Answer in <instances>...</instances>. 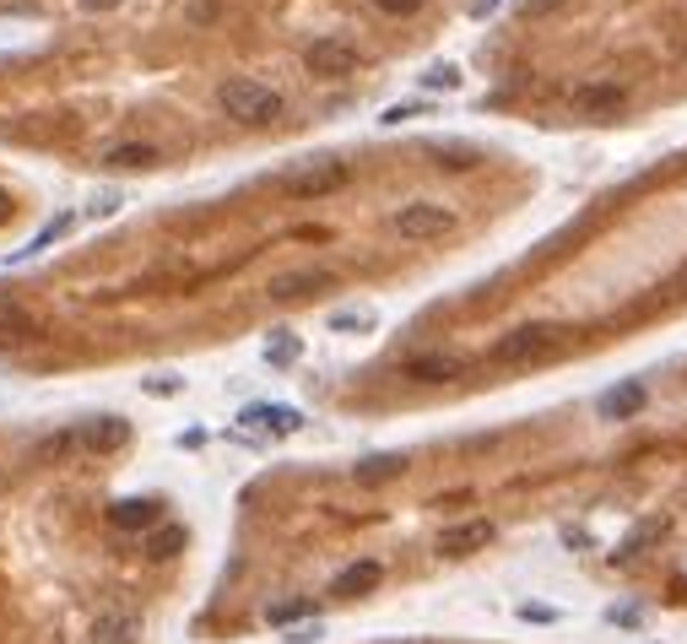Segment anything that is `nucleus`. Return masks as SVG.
I'll return each mask as SVG.
<instances>
[{
	"label": "nucleus",
	"instance_id": "nucleus-8",
	"mask_svg": "<svg viewBox=\"0 0 687 644\" xmlns=\"http://www.w3.org/2000/svg\"><path fill=\"white\" fill-rule=\"evenodd\" d=\"M644 401H650V390L639 385V380H623V385L601 390L596 417H607V423H628V417H639V412H644Z\"/></svg>",
	"mask_w": 687,
	"mask_h": 644
},
{
	"label": "nucleus",
	"instance_id": "nucleus-34",
	"mask_svg": "<svg viewBox=\"0 0 687 644\" xmlns=\"http://www.w3.org/2000/svg\"><path fill=\"white\" fill-rule=\"evenodd\" d=\"M81 6H115V0H81Z\"/></svg>",
	"mask_w": 687,
	"mask_h": 644
},
{
	"label": "nucleus",
	"instance_id": "nucleus-18",
	"mask_svg": "<svg viewBox=\"0 0 687 644\" xmlns=\"http://www.w3.org/2000/svg\"><path fill=\"white\" fill-rule=\"evenodd\" d=\"M379 325L374 309H336L330 320H325V330H336V336H369Z\"/></svg>",
	"mask_w": 687,
	"mask_h": 644
},
{
	"label": "nucleus",
	"instance_id": "nucleus-27",
	"mask_svg": "<svg viewBox=\"0 0 687 644\" xmlns=\"http://www.w3.org/2000/svg\"><path fill=\"white\" fill-rule=\"evenodd\" d=\"M120 200H126L120 190H103L98 200H92V217H115V211H120Z\"/></svg>",
	"mask_w": 687,
	"mask_h": 644
},
{
	"label": "nucleus",
	"instance_id": "nucleus-2",
	"mask_svg": "<svg viewBox=\"0 0 687 644\" xmlns=\"http://www.w3.org/2000/svg\"><path fill=\"white\" fill-rule=\"evenodd\" d=\"M347 179H352V163L336 157V152H325V157H304V163H293L276 185H282L287 195H298V200H319V195H336Z\"/></svg>",
	"mask_w": 687,
	"mask_h": 644
},
{
	"label": "nucleus",
	"instance_id": "nucleus-19",
	"mask_svg": "<svg viewBox=\"0 0 687 644\" xmlns=\"http://www.w3.org/2000/svg\"><path fill=\"white\" fill-rule=\"evenodd\" d=\"M130 640H135V623L126 612H109V618L92 623V644H130Z\"/></svg>",
	"mask_w": 687,
	"mask_h": 644
},
{
	"label": "nucleus",
	"instance_id": "nucleus-22",
	"mask_svg": "<svg viewBox=\"0 0 687 644\" xmlns=\"http://www.w3.org/2000/svg\"><path fill=\"white\" fill-rule=\"evenodd\" d=\"M661 531H666V520H644V525H639V531H633V536H628V542H623V553H618V564H628L633 553H644V547H650V542H655Z\"/></svg>",
	"mask_w": 687,
	"mask_h": 644
},
{
	"label": "nucleus",
	"instance_id": "nucleus-12",
	"mask_svg": "<svg viewBox=\"0 0 687 644\" xmlns=\"http://www.w3.org/2000/svg\"><path fill=\"white\" fill-rule=\"evenodd\" d=\"M379 580H384V569H379L374 558H358V564H347V569L330 580V596H369Z\"/></svg>",
	"mask_w": 687,
	"mask_h": 644
},
{
	"label": "nucleus",
	"instance_id": "nucleus-11",
	"mask_svg": "<svg viewBox=\"0 0 687 644\" xmlns=\"http://www.w3.org/2000/svg\"><path fill=\"white\" fill-rule=\"evenodd\" d=\"M157 520H163V499H120L109 510L115 531H157Z\"/></svg>",
	"mask_w": 687,
	"mask_h": 644
},
{
	"label": "nucleus",
	"instance_id": "nucleus-31",
	"mask_svg": "<svg viewBox=\"0 0 687 644\" xmlns=\"http://www.w3.org/2000/svg\"><path fill=\"white\" fill-rule=\"evenodd\" d=\"M503 0H471V17H477V22H482V17H493V11H499Z\"/></svg>",
	"mask_w": 687,
	"mask_h": 644
},
{
	"label": "nucleus",
	"instance_id": "nucleus-7",
	"mask_svg": "<svg viewBox=\"0 0 687 644\" xmlns=\"http://www.w3.org/2000/svg\"><path fill=\"white\" fill-rule=\"evenodd\" d=\"M493 536H499L493 520H466V525H449V531L438 536V553H444V558H471V553L488 547Z\"/></svg>",
	"mask_w": 687,
	"mask_h": 644
},
{
	"label": "nucleus",
	"instance_id": "nucleus-28",
	"mask_svg": "<svg viewBox=\"0 0 687 644\" xmlns=\"http://www.w3.org/2000/svg\"><path fill=\"white\" fill-rule=\"evenodd\" d=\"M314 640H319V618H314V623H298V629L287 634V644H314Z\"/></svg>",
	"mask_w": 687,
	"mask_h": 644
},
{
	"label": "nucleus",
	"instance_id": "nucleus-15",
	"mask_svg": "<svg viewBox=\"0 0 687 644\" xmlns=\"http://www.w3.org/2000/svg\"><path fill=\"white\" fill-rule=\"evenodd\" d=\"M406 374H412L417 385H444V380L460 374V358H449V352H428V358H412Z\"/></svg>",
	"mask_w": 687,
	"mask_h": 644
},
{
	"label": "nucleus",
	"instance_id": "nucleus-17",
	"mask_svg": "<svg viewBox=\"0 0 687 644\" xmlns=\"http://www.w3.org/2000/svg\"><path fill=\"white\" fill-rule=\"evenodd\" d=\"M103 163H109V168H152V163H157V146H146V141H120V146L103 152Z\"/></svg>",
	"mask_w": 687,
	"mask_h": 644
},
{
	"label": "nucleus",
	"instance_id": "nucleus-29",
	"mask_svg": "<svg viewBox=\"0 0 687 644\" xmlns=\"http://www.w3.org/2000/svg\"><path fill=\"white\" fill-rule=\"evenodd\" d=\"M520 618H525V623H558L553 607H520Z\"/></svg>",
	"mask_w": 687,
	"mask_h": 644
},
{
	"label": "nucleus",
	"instance_id": "nucleus-20",
	"mask_svg": "<svg viewBox=\"0 0 687 644\" xmlns=\"http://www.w3.org/2000/svg\"><path fill=\"white\" fill-rule=\"evenodd\" d=\"M623 103H628L623 87H585V92H579V109H585V114H612V109H623Z\"/></svg>",
	"mask_w": 687,
	"mask_h": 644
},
{
	"label": "nucleus",
	"instance_id": "nucleus-1",
	"mask_svg": "<svg viewBox=\"0 0 687 644\" xmlns=\"http://www.w3.org/2000/svg\"><path fill=\"white\" fill-rule=\"evenodd\" d=\"M126 445H130V423L115 417V412H103V417H87V423L65 428L61 439L39 445V455H50V460H61V455H115Z\"/></svg>",
	"mask_w": 687,
	"mask_h": 644
},
{
	"label": "nucleus",
	"instance_id": "nucleus-13",
	"mask_svg": "<svg viewBox=\"0 0 687 644\" xmlns=\"http://www.w3.org/2000/svg\"><path fill=\"white\" fill-rule=\"evenodd\" d=\"M70 222H76V217H70V211H61L55 222H44V228L33 233V244H22L17 255H6V265H28V260H39L44 250H55V244H61L65 233H70Z\"/></svg>",
	"mask_w": 687,
	"mask_h": 644
},
{
	"label": "nucleus",
	"instance_id": "nucleus-25",
	"mask_svg": "<svg viewBox=\"0 0 687 644\" xmlns=\"http://www.w3.org/2000/svg\"><path fill=\"white\" fill-rule=\"evenodd\" d=\"M304 612H309V601H282V607H271L265 618H271V623H293V618H304Z\"/></svg>",
	"mask_w": 687,
	"mask_h": 644
},
{
	"label": "nucleus",
	"instance_id": "nucleus-16",
	"mask_svg": "<svg viewBox=\"0 0 687 644\" xmlns=\"http://www.w3.org/2000/svg\"><path fill=\"white\" fill-rule=\"evenodd\" d=\"M185 542H189L185 525H157V531L146 536V558H152V564H168V558L185 553Z\"/></svg>",
	"mask_w": 687,
	"mask_h": 644
},
{
	"label": "nucleus",
	"instance_id": "nucleus-14",
	"mask_svg": "<svg viewBox=\"0 0 687 644\" xmlns=\"http://www.w3.org/2000/svg\"><path fill=\"white\" fill-rule=\"evenodd\" d=\"M352 477H358V488H384V482L406 477V460L401 455H369V460L352 466Z\"/></svg>",
	"mask_w": 687,
	"mask_h": 644
},
{
	"label": "nucleus",
	"instance_id": "nucleus-3",
	"mask_svg": "<svg viewBox=\"0 0 687 644\" xmlns=\"http://www.w3.org/2000/svg\"><path fill=\"white\" fill-rule=\"evenodd\" d=\"M217 103H222V114H233L239 125H271V120L282 114V98H276L271 87L250 81V76L222 81V87H217Z\"/></svg>",
	"mask_w": 687,
	"mask_h": 644
},
{
	"label": "nucleus",
	"instance_id": "nucleus-32",
	"mask_svg": "<svg viewBox=\"0 0 687 644\" xmlns=\"http://www.w3.org/2000/svg\"><path fill=\"white\" fill-rule=\"evenodd\" d=\"M146 390H152V395H174V390H179V380H152Z\"/></svg>",
	"mask_w": 687,
	"mask_h": 644
},
{
	"label": "nucleus",
	"instance_id": "nucleus-4",
	"mask_svg": "<svg viewBox=\"0 0 687 644\" xmlns=\"http://www.w3.org/2000/svg\"><path fill=\"white\" fill-rule=\"evenodd\" d=\"M558 347H563L558 325H520V330L493 341V363H536V358H547Z\"/></svg>",
	"mask_w": 687,
	"mask_h": 644
},
{
	"label": "nucleus",
	"instance_id": "nucleus-30",
	"mask_svg": "<svg viewBox=\"0 0 687 644\" xmlns=\"http://www.w3.org/2000/svg\"><path fill=\"white\" fill-rule=\"evenodd\" d=\"M639 618H644V612H639V607H612V623H623V629H633V623H639Z\"/></svg>",
	"mask_w": 687,
	"mask_h": 644
},
{
	"label": "nucleus",
	"instance_id": "nucleus-23",
	"mask_svg": "<svg viewBox=\"0 0 687 644\" xmlns=\"http://www.w3.org/2000/svg\"><path fill=\"white\" fill-rule=\"evenodd\" d=\"M423 87L449 92V87H460V70H455V65H434V70H423Z\"/></svg>",
	"mask_w": 687,
	"mask_h": 644
},
{
	"label": "nucleus",
	"instance_id": "nucleus-9",
	"mask_svg": "<svg viewBox=\"0 0 687 644\" xmlns=\"http://www.w3.org/2000/svg\"><path fill=\"white\" fill-rule=\"evenodd\" d=\"M304 65H309L314 76H347V70H358V50L341 44V39H319V44H309Z\"/></svg>",
	"mask_w": 687,
	"mask_h": 644
},
{
	"label": "nucleus",
	"instance_id": "nucleus-24",
	"mask_svg": "<svg viewBox=\"0 0 687 644\" xmlns=\"http://www.w3.org/2000/svg\"><path fill=\"white\" fill-rule=\"evenodd\" d=\"M417 114H428V103H395V109H384L379 120H384V125H401V120H417Z\"/></svg>",
	"mask_w": 687,
	"mask_h": 644
},
{
	"label": "nucleus",
	"instance_id": "nucleus-21",
	"mask_svg": "<svg viewBox=\"0 0 687 644\" xmlns=\"http://www.w3.org/2000/svg\"><path fill=\"white\" fill-rule=\"evenodd\" d=\"M265 363H271V369L298 363V336H287V330H282V336H271V341H265Z\"/></svg>",
	"mask_w": 687,
	"mask_h": 644
},
{
	"label": "nucleus",
	"instance_id": "nucleus-6",
	"mask_svg": "<svg viewBox=\"0 0 687 644\" xmlns=\"http://www.w3.org/2000/svg\"><path fill=\"white\" fill-rule=\"evenodd\" d=\"M239 423L254 428V434H298L304 428V412L298 406H282V401H254L239 412Z\"/></svg>",
	"mask_w": 687,
	"mask_h": 644
},
{
	"label": "nucleus",
	"instance_id": "nucleus-5",
	"mask_svg": "<svg viewBox=\"0 0 687 644\" xmlns=\"http://www.w3.org/2000/svg\"><path fill=\"white\" fill-rule=\"evenodd\" d=\"M449 228H455V211H449V206H434V200H412V206L395 211V233L412 239V244H423V239H444Z\"/></svg>",
	"mask_w": 687,
	"mask_h": 644
},
{
	"label": "nucleus",
	"instance_id": "nucleus-26",
	"mask_svg": "<svg viewBox=\"0 0 687 644\" xmlns=\"http://www.w3.org/2000/svg\"><path fill=\"white\" fill-rule=\"evenodd\" d=\"M374 6L384 11V17H412V11H423L428 0H374Z\"/></svg>",
	"mask_w": 687,
	"mask_h": 644
},
{
	"label": "nucleus",
	"instance_id": "nucleus-33",
	"mask_svg": "<svg viewBox=\"0 0 687 644\" xmlns=\"http://www.w3.org/2000/svg\"><path fill=\"white\" fill-rule=\"evenodd\" d=\"M0 222H11V195L0 190Z\"/></svg>",
	"mask_w": 687,
	"mask_h": 644
},
{
	"label": "nucleus",
	"instance_id": "nucleus-10",
	"mask_svg": "<svg viewBox=\"0 0 687 644\" xmlns=\"http://www.w3.org/2000/svg\"><path fill=\"white\" fill-rule=\"evenodd\" d=\"M319 287H330V271H282V276H271V298L276 304H298V298H309Z\"/></svg>",
	"mask_w": 687,
	"mask_h": 644
}]
</instances>
